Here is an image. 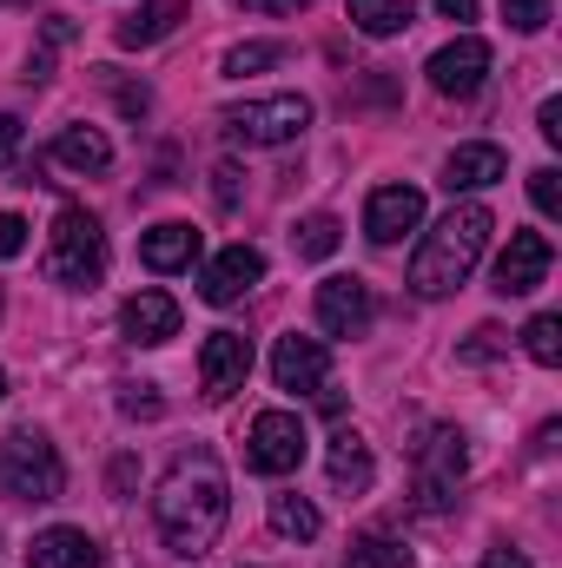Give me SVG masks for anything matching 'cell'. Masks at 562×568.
I'll return each instance as SVG.
<instances>
[{
  "label": "cell",
  "instance_id": "74e56055",
  "mask_svg": "<svg viewBox=\"0 0 562 568\" xmlns=\"http://www.w3.org/2000/svg\"><path fill=\"white\" fill-rule=\"evenodd\" d=\"M436 13H443V20H470V13H476V0H436Z\"/></svg>",
  "mask_w": 562,
  "mask_h": 568
},
{
  "label": "cell",
  "instance_id": "8992f818",
  "mask_svg": "<svg viewBox=\"0 0 562 568\" xmlns=\"http://www.w3.org/2000/svg\"><path fill=\"white\" fill-rule=\"evenodd\" d=\"M304 417H291V410H259L252 429H245V463L259 469V476H291L298 463H304Z\"/></svg>",
  "mask_w": 562,
  "mask_h": 568
},
{
  "label": "cell",
  "instance_id": "ac0fdd59",
  "mask_svg": "<svg viewBox=\"0 0 562 568\" xmlns=\"http://www.w3.org/2000/svg\"><path fill=\"white\" fill-rule=\"evenodd\" d=\"M127 337L133 344H172L179 337V304L165 297V291H140V297H127Z\"/></svg>",
  "mask_w": 562,
  "mask_h": 568
},
{
  "label": "cell",
  "instance_id": "4fadbf2b",
  "mask_svg": "<svg viewBox=\"0 0 562 568\" xmlns=\"http://www.w3.org/2000/svg\"><path fill=\"white\" fill-rule=\"evenodd\" d=\"M550 258H556V252H550L543 232H510V252L496 258V291H503V297H530L536 284L550 278Z\"/></svg>",
  "mask_w": 562,
  "mask_h": 568
},
{
  "label": "cell",
  "instance_id": "d4e9b609",
  "mask_svg": "<svg viewBox=\"0 0 562 568\" xmlns=\"http://www.w3.org/2000/svg\"><path fill=\"white\" fill-rule=\"evenodd\" d=\"M291 245H298V258H331V252H338V219H331V212H311V219L291 232Z\"/></svg>",
  "mask_w": 562,
  "mask_h": 568
},
{
  "label": "cell",
  "instance_id": "f546056e",
  "mask_svg": "<svg viewBox=\"0 0 562 568\" xmlns=\"http://www.w3.org/2000/svg\"><path fill=\"white\" fill-rule=\"evenodd\" d=\"M120 410H127V417H159L165 404L152 397V384H127V390H120Z\"/></svg>",
  "mask_w": 562,
  "mask_h": 568
},
{
  "label": "cell",
  "instance_id": "cb8c5ba5",
  "mask_svg": "<svg viewBox=\"0 0 562 568\" xmlns=\"http://www.w3.org/2000/svg\"><path fill=\"white\" fill-rule=\"evenodd\" d=\"M272 529H279L284 542H311V536L324 529V516H318L304 496H272Z\"/></svg>",
  "mask_w": 562,
  "mask_h": 568
},
{
  "label": "cell",
  "instance_id": "f35d334b",
  "mask_svg": "<svg viewBox=\"0 0 562 568\" xmlns=\"http://www.w3.org/2000/svg\"><path fill=\"white\" fill-rule=\"evenodd\" d=\"M0 397H7V371H0Z\"/></svg>",
  "mask_w": 562,
  "mask_h": 568
},
{
  "label": "cell",
  "instance_id": "83f0119b",
  "mask_svg": "<svg viewBox=\"0 0 562 568\" xmlns=\"http://www.w3.org/2000/svg\"><path fill=\"white\" fill-rule=\"evenodd\" d=\"M503 20L516 33H543L550 27V0H503Z\"/></svg>",
  "mask_w": 562,
  "mask_h": 568
},
{
  "label": "cell",
  "instance_id": "8d00e7d4",
  "mask_svg": "<svg viewBox=\"0 0 562 568\" xmlns=\"http://www.w3.org/2000/svg\"><path fill=\"white\" fill-rule=\"evenodd\" d=\"M245 7H252V13H304L311 0H245Z\"/></svg>",
  "mask_w": 562,
  "mask_h": 568
},
{
  "label": "cell",
  "instance_id": "7a4b0ae2",
  "mask_svg": "<svg viewBox=\"0 0 562 568\" xmlns=\"http://www.w3.org/2000/svg\"><path fill=\"white\" fill-rule=\"evenodd\" d=\"M483 245H490V212H483V205H456V212L418 245V258H411V291H418V297H450L456 284L476 272Z\"/></svg>",
  "mask_w": 562,
  "mask_h": 568
},
{
  "label": "cell",
  "instance_id": "30bf717a",
  "mask_svg": "<svg viewBox=\"0 0 562 568\" xmlns=\"http://www.w3.org/2000/svg\"><path fill=\"white\" fill-rule=\"evenodd\" d=\"M259 278H265V252H259V245H225V252L199 272V297H205V304H239Z\"/></svg>",
  "mask_w": 562,
  "mask_h": 568
},
{
  "label": "cell",
  "instance_id": "2e32d148",
  "mask_svg": "<svg viewBox=\"0 0 562 568\" xmlns=\"http://www.w3.org/2000/svg\"><path fill=\"white\" fill-rule=\"evenodd\" d=\"M27 568H100V542L87 529H40L27 549Z\"/></svg>",
  "mask_w": 562,
  "mask_h": 568
},
{
  "label": "cell",
  "instance_id": "d6a6232c",
  "mask_svg": "<svg viewBox=\"0 0 562 568\" xmlns=\"http://www.w3.org/2000/svg\"><path fill=\"white\" fill-rule=\"evenodd\" d=\"M13 152H20V120H13V113H0V172L13 165Z\"/></svg>",
  "mask_w": 562,
  "mask_h": 568
},
{
  "label": "cell",
  "instance_id": "4dcf8cb0",
  "mask_svg": "<svg viewBox=\"0 0 562 568\" xmlns=\"http://www.w3.org/2000/svg\"><path fill=\"white\" fill-rule=\"evenodd\" d=\"M20 252H27V219L0 212V258H20Z\"/></svg>",
  "mask_w": 562,
  "mask_h": 568
},
{
  "label": "cell",
  "instance_id": "ab89813d",
  "mask_svg": "<svg viewBox=\"0 0 562 568\" xmlns=\"http://www.w3.org/2000/svg\"><path fill=\"white\" fill-rule=\"evenodd\" d=\"M13 7H27V0H13Z\"/></svg>",
  "mask_w": 562,
  "mask_h": 568
},
{
  "label": "cell",
  "instance_id": "277c9868",
  "mask_svg": "<svg viewBox=\"0 0 562 568\" xmlns=\"http://www.w3.org/2000/svg\"><path fill=\"white\" fill-rule=\"evenodd\" d=\"M60 489H67L60 449L40 429H13L0 443V496H13V503H60Z\"/></svg>",
  "mask_w": 562,
  "mask_h": 568
},
{
  "label": "cell",
  "instance_id": "3957f363",
  "mask_svg": "<svg viewBox=\"0 0 562 568\" xmlns=\"http://www.w3.org/2000/svg\"><path fill=\"white\" fill-rule=\"evenodd\" d=\"M47 278L67 291H93L107 278V232L87 205H60L53 239H47Z\"/></svg>",
  "mask_w": 562,
  "mask_h": 568
},
{
  "label": "cell",
  "instance_id": "7c38bea8",
  "mask_svg": "<svg viewBox=\"0 0 562 568\" xmlns=\"http://www.w3.org/2000/svg\"><path fill=\"white\" fill-rule=\"evenodd\" d=\"M418 225H423V192L418 185H378V192H371V205H364L371 245H398V239L418 232Z\"/></svg>",
  "mask_w": 562,
  "mask_h": 568
},
{
  "label": "cell",
  "instance_id": "44dd1931",
  "mask_svg": "<svg viewBox=\"0 0 562 568\" xmlns=\"http://www.w3.org/2000/svg\"><path fill=\"white\" fill-rule=\"evenodd\" d=\"M53 159L73 165V172H107V165H113V145H107L100 126H67V133L53 140Z\"/></svg>",
  "mask_w": 562,
  "mask_h": 568
},
{
  "label": "cell",
  "instance_id": "4316f807",
  "mask_svg": "<svg viewBox=\"0 0 562 568\" xmlns=\"http://www.w3.org/2000/svg\"><path fill=\"white\" fill-rule=\"evenodd\" d=\"M279 60H284L279 40H252V47H232V53H225V73H232V80H245V73H259V67H279Z\"/></svg>",
  "mask_w": 562,
  "mask_h": 568
},
{
  "label": "cell",
  "instance_id": "ffe728a7",
  "mask_svg": "<svg viewBox=\"0 0 562 568\" xmlns=\"http://www.w3.org/2000/svg\"><path fill=\"white\" fill-rule=\"evenodd\" d=\"M324 469H331V483L338 489H351V496H364L371 489V476H378V463H371V443L364 436H331V456H324Z\"/></svg>",
  "mask_w": 562,
  "mask_h": 568
},
{
  "label": "cell",
  "instance_id": "ba28073f",
  "mask_svg": "<svg viewBox=\"0 0 562 568\" xmlns=\"http://www.w3.org/2000/svg\"><path fill=\"white\" fill-rule=\"evenodd\" d=\"M430 87L436 93H450V100H470L483 80H490V40H476V33H456L450 47H436L430 53Z\"/></svg>",
  "mask_w": 562,
  "mask_h": 568
},
{
  "label": "cell",
  "instance_id": "1f68e13d",
  "mask_svg": "<svg viewBox=\"0 0 562 568\" xmlns=\"http://www.w3.org/2000/svg\"><path fill=\"white\" fill-rule=\"evenodd\" d=\"M496 351H503V331H490V324H483V331L463 344V364H483V357H496Z\"/></svg>",
  "mask_w": 562,
  "mask_h": 568
},
{
  "label": "cell",
  "instance_id": "836d02e7",
  "mask_svg": "<svg viewBox=\"0 0 562 568\" xmlns=\"http://www.w3.org/2000/svg\"><path fill=\"white\" fill-rule=\"evenodd\" d=\"M536 126H543V140H550V145L562 140V100H543V113H536Z\"/></svg>",
  "mask_w": 562,
  "mask_h": 568
},
{
  "label": "cell",
  "instance_id": "6da1fadb",
  "mask_svg": "<svg viewBox=\"0 0 562 568\" xmlns=\"http://www.w3.org/2000/svg\"><path fill=\"white\" fill-rule=\"evenodd\" d=\"M152 516H159V536H165L172 556H185V562L212 556V542H219V529H225V516H232L219 456H212V449H185V456L165 469V483H159V496H152Z\"/></svg>",
  "mask_w": 562,
  "mask_h": 568
},
{
  "label": "cell",
  "instance_id": "484cf974",
  "mask_svg": "<svg viewBox=\"0 0 562 568\" xmlns=\"http://www.w3.org/2000/svg\"><path fill=\"white\" fill-rule=\"evenodd\" d=\"M523 344H530V357H536L543 371H556V364H562V317H556V311H543V317H530V331H523Z\"/></svg>",
  "mask_w": 562,
  "mask_h": 568
},
{
  "label": "cell",
  "instance_id": "9a60e30c",
  "mask_svg": "<svg viewBox=\"0 0 562 568\" xmlns=\"http://www.w3.org/2000/svg\"><path fill=\"white\" fill-rule=\"evenodd\" d=\"M199 258V232L185 225V219H165V225H152L140 239V265L145 272H185Z\"/></svg>",
  "mask_w": 562,
  "mask_h": 568
},
{
  "label": "cell",
  "instance_id": "52a82bcc",
  "mask_svg": "<svg viewBox=\"0 0 562 568\" xmlns=\"http://www.w3.org/2000/svg\"><path fill=\"white\" fill-rule=\"evenodd\" d=\"M470 469V449H463V429H430L418 443V503L423 509H450L456 483Z\"/></svg>",
  "mask_w": 562,
  "mask_h": 568
},
{
  "label": "cell",
  "instance_id": "d590c367",
  "mask_svg": "<svg viewBox=\"0 0 562 568\" xmlns=\"http://www.w3.org/2000/svg\"><path fill=\"white\" fill-rule=\"evenodd\" d=\"M483 568H536V562H530L523 549H490V556H483Z\"/></svg>",
  "mask_w": 562,
  "mask_h": 568
},
{
  "label": "cell",
  "instance_id": "f1b7e54d",
  "mask_svg": "<svg viewBox=\"0 0 562 568\" xmlns=\"http://www.w3.org/2000/svg\"><path fill=\"white\" fill-rule=\"evenodd\" d=\"M530 199H536V212H543V219H556V212H562L556 165H536V172H530Z\"/></svg>",
  "mask_w": 562,
  "mask_h": 568
},
{
  "label": "cell",
  "instance_id": "603a6c76",
  "mask_svg": "<svg viewBox=\"0 0 562 568\" xmlns=\"http://www.w3.org/2000/svg\"><path fill=\"white\" fill-rule=\"evenodd\" d=\"M344 568H411V549H404L398 536H384V529H364V536L351 542Z\"/></svg>",
  "mask_w": 562,
  "mask_h": 568
},
{
  "label": "cell",
  "instance_id": "7402d4cb",
  "mask_svg": "<svg viewBox=\"0 0 562 568\" xmlns=\"http://www.w3.org/2000/svg\"><path fill=\"white\" fill-rule=\"evenodd\" d=\"M344 13H351V27L358 33H371V40H391V33H404L411 27V0H344Z\"/></svg>",
  "mask_w": 562,
  "mask_h": 568
},
{
  "label": "cell",
  "instance_id": "5b68a950",
  "mask_svg": "<svg viewBox=\"0 0 562 568\" xmlns=\"http://www.w3.org/2000/svg\"><path fill=\"white\" fill-rule=\"evenodd\" d=\"M219 126H225V140L232 145H291L304 126H311V100H304V93L245 100V106H225Z\"/></svg>",
  "mask_w": 562,
  "mask_h": 568
},
{
  "label": "cell",
  "instance_id": "e575fe53",
  "mask_svg": "<svg viewBox=\"0 0 562 568\" xmlns=\"http://www.w3.org/2000/svg\"><path fill=\"white\" fill-rule=\"evenodd\" d=\"M212 179H219V205H225V212H232V205H239V172H232V165H219V172H212Z\"/></svg>",
  "mask_w": 562,
  "mask_h": 568
},
{
  "label": "cell",
  "instance_id": "d6986e66",
  "mask_svg": "<svg viewBox=\"0 0 562 568\" xmlns=\"http://www.w3.org/2000/svg\"><path fill=\"white\" fill-rule=\"evenodd\" d=\"M179 20H185V0H145L140 13H127L113 27V40L120 47H159L165 33H179Z\"/></svg>",
  "mask_w": 562,
  "mask_h": 568
},
{
  "label": "cell",
  "instance_id": "e0dca14e",
  "mask_svg": "<svg viewBox=\"0 0 562 568\" xmlns=\"http://www.w3.org/2000/svg\"><path fill=\"white\" fill-rule=\"evenodd\" d=\"M503 172H510L503 145H456V152L443 159V185H450V192H483V185H496Z\"/></svg>",
  "mask_w": 562,
  "mask_h": 568
},
{
  "label": "cell",
  "instance_id": "8fae6325",
  "mask_svg": "<svg viewBox=\"0 0 562 568\" xmlns=\"http://www.w3.org/2000/svg\"><path fill=\"white\" fill-rule=\"evenodd\" d=\"M371 284L364 278H324L318 284V324L331 337H364L371 331Z\"/></svg>",
  "mask_w": 562,
  "mask_h": 568
},
{
  "label": "cell",
  "instance_id": "9c48e42d",
  "mask_svg": "<svg viewBox=\"0 0 562 568\" xmlns=\"http://www.w3.org/2000/svg\"><path fill=\"white\" fill-rule=\"evenodd\" d=\"M245 377H252V337L212 331V337L199 344V384H205V397L225 404L232 390H245Z\"/></svg>",
  "mask_w": 562,
  "mask_h": 568
},
{
  "label": "cell",
  "instance_id": "5bb4252c",
  "mask_svg": "<svg viewBox=\"0 0 562 568\" xmlns=\"http://www.w3.org/2000/svg\"><path fill=\"white\" fill-rule=\"evenodd\" d=\"M324 371H331V351H324V337H279V351H272V377H279V390L291 397H304V390H324Z\"/></svg>",
  "mask_w": 562,
  "mask_h": 568
}]
</instances>
